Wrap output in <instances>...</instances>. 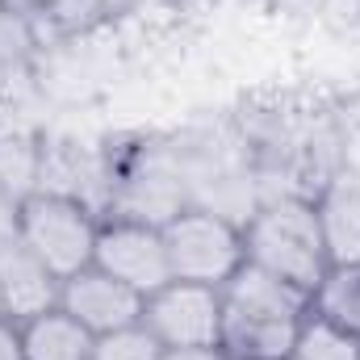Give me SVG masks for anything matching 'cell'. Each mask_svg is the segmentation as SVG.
Segmentation results:
<instances>
[{
  "instance_id": "cell-11",
  "label": "cell",
  "mask_w": 360,
  "mask_h": 360,
  "mask_svg": "<svg viewBox=\"0 0 360 360\" xmlns=\"http://www.w3.org/2000/svg\"><path fill=\"white\" fill-rule=\"evenodd\" d=\"M310 201H314L319 235L327 248V264L331 269L360 264V188L335 172L310 193Z\"/></svg>"
},
{
  "instance_id": "cell-6",
  "label": "cell",
  "mask_w": 360,
  "mask_h": 360,
  "mask_svg": "<svg viewBox=\"0 0 360 360\" xmlns=\"http://www.w3.org/2000/svg\"><path fill=\"white\" fill-rule=\"evenodd\" d=\"M143 327L160 348H214L222 344V289L168 281L143 302Z\"/></svg>"
},
{
  "instance_id": "cell-3",
  "label": "cell",
  "mask_w": 360,
  "mask_h": 360,
  "mask_svg": "<svg viewBox=\"0 0 360 360\" xmlns=\"http://www.w3.org/2000/svg\"><path fill=\"white\" fill-rule=\"evenodd\" d=\"M160 231H164L172 281H197V285L222 289L248 264L243 222L226 218V214H218L210 205H184Z\"/></svg>"
},
{
  "instance_id": "cell-20",
  "label": "cell",
  "mask_w": 360,
  "mask_h": 360,
  "mask_svg": "<svg viewBox=\"0 0 360 360\" xmlns=\"http://www.w3.org/2000/svg\"><path fill=\"white\" fill-rule=\"evenodd\" d=\"M0 360H25V348H21V323L0 314Z\"/></svg>"
},
{
  "instance_id": "cell-12",
  "label": "cell",
  "mask_w": 360,
  "mask_h": 360,
  "mask_svg": "<svg viewBox=\"0 0 360 360\" xmlns=\"http://www.w3.org/2000/svg\"><path fill=\"white\" fill-rule=\"evenodd\" d=\"M92 344H96V335L84 323H76L63 306L21 323L25 360H92Z\"/></svg>"
},
{
  "instance_id": "cell-19",
  "label": "cell",
  "mask_w": 360,
  "mask_h": 360,
  "mask_svg": "<svg viewBox=\"0 0 360 360\" xmlns=\"http://www.w3.org/2000/svg\"><path fill=\"white\" fill-rule=\"evenodd\" d=\"M17 222H21V197H13V193L0 184V243L17 239Z\"/></svg>"
},
{
  "instance_id": "cell-5",
  "label": "cell",
  "mask_w": 360,
  "mask_h": 360,
  "mask_svg": "<svg viewBox=\"0 0 360 360\" xmlns=\"http://www.w3.org/2000/svg\"><path fill=\"white\" fill-rule=\"evenodd\" d=\"M96 226H101V218L89 205H80L72 197H55V193H34L21 201L17 239L59 281H68L72 272L92 264Z\"/></svg>"
},
{
  "instance_id": "cell-25",
  "label": "cell",
  "mask_w": 360,
  "mask_h": 360,
  "mask_svg": "<svg viewBox=\"0 0 360 360\" xmlns=\"http://www.w3.org/2000/svg\"><path fill=\"white\" fill-rule=\"evenodd\" d=\"M0 314H4V297H0Z\"/></svg>"
},
{
  "instance_id": "cell-17",
  "label": "cell",
  "mask_w": 360,
  "mask_h": 360,
  "mask_svg": "<svg viewBox=\"0 0 360 360\" xmlns=\"http://www.w3.org/2000/svg\"><path fill=\"white\" fill-rule=\"evenodd\" d=\"M160 356H164V348L143 323L96 335V344H92V360H160Z\"/></svg>"
},
{
  "instance_id": "cell-22",
  "label": "cell",
  "mask_w": 360,
  "mask_h": 360,
  "mask_svg": "<svg viewBox=\"0 0 360 360\" xmlns=\"http://www.w3.org/2000/svg\"><path fill=\"white\" fill-rule=\"evenodd\" d=\"M4 8H13V13H21V17H30V21H38L55 0H0Z\"/></svg>"
},
{
  "instance_id": "cell-14",
  "label": "cell",
  "mask_w": 360,
  "mask_h": 360,
  "mask_svg": "<svg viewBox=\"0 0 360 360\" xmlns=\"http://www.w3.org/2000/svg\"><path fill=\"white\" fill-rule=\"evenodd\" d=\"M310 310L360 340V264L327 269V276L310 293Z\"/></svg>"
},
{
  "instance_id": "cell-10",
  "label": "cell",
  "mask_w": 360,
  "mask_h": 360,
  "mask_svg": "<svg viewBox=\"0 0 360 360\" xmlns=\"http://www.w3.org/2000/svg\"><path fill=\"white\" fill-rule=\"evenodd\" d=\"M59 289L63 281L46 269L21 239L0 243V297H4V314L25 323L34 314H46L59 306Z\"/></svg>"
},
{
  "instance_id": "cell-1",
  "label": "cell",
  "mask_w": 360,
  "mask_h": 360,
  "mask_svg": "<svg viewBox=\"0 0 360 360\" xmlns=\"http://www.w3.org/2000/svg\"><path fill=\"white\" fill-rule=\"evenodd\" d=\"M306 314L310 293L256 264H243L222 285V348L235 360H289Z\"/></svg>"
},
{
  "instance_id": "cell-21",
  "label": "cell",
  "mask_w": 360,
  "mask_h": 360,
  "mask_svg": "<svg viewBox=\"0 0 360 360\" xmlns=\"http://www.w3.org/2000/svg\"><path fill=\"white\" fill-rule=\"evenodd\" d=\"M160 360H235V356L222 344H214V348H164Z\"/></svg>"
},
{
  "instance_id": "cell-4",
  "label": "cell",
  "mask_w": 360,
  "mask_h": 360,
  "mask_svg": "<svg viewBox=\"0 0 360 360\" xmlns=\"http://www.w3.org/2000/svg\"><path fill=\"white\" fill-rule=\"evenodd\" d=\"M109 168H113V197L105 218H139L164 226L172 214L188 205L176 147L143 143L126 155H109Z\"/></svg>"
},
{
  "instance_id": "cell-18",
  "label": "cell",
  "mask_w": 360,
  "mask_h": 360,
  "mask_svg": "<svg viewBox=\"0 0 360 360\" xmlns=\"http://www.w3.org/2000/svg\"><path fill=\"white\" fill-rule=\"evenodd\" d=\"M335 172L348 176L360 188V126L344 130V139H340V168H335Z\"/></svg>"
},
{
  "instance_id": "cell-8",
  "label": "cell",
  "mask_w": 360,
  "mask_h": 360,
  "mask_svg": "<svg viewBox=\"0 0 360 360\" xmlns=\"http://www.w3.org/2000/svg\"><path fill=\"white\" fill-rule=\"evenodd\" d=\"M38 193H55V197H72L80 205H89L96 218L109 214V197H113V168L109 155L84 147L76 139L63 134H42V176Z\"/></svg>"
},
{
  "instance_id": "cell-24",
  "label": "cell",
  "mask_w": 360,
  "mask_h": 360,
  "mask_svg": "<svg viewBox=\"0 0 360 360\" xmlns=\"http://www.w3.org/2000/svg\"><path fill=\"white\" fill-rule=\"evenodd\" d=\"M130 4H134V0H105V8H109V17H113V13H122V8H130Z\"/></svg>"
},
{
  "instance_id": "cell-23",
  "label": "cell",
  "mask_w": 360,
  "mask_h": 360,
  "mask_svg": "<svg viewBox=\"0 0 360 360\" xmlns=\"http://www.w3.org/2000/svg\"><path fill=\"white\" fill-rule=\"evenodd\" d=\"M13 76H17V72L0 68V117H4V105H8V92H13Z\"/></svg>"
},
{
  "instance_id": "cell-2",
  "label": "cell",
  "mask_w": 360,
  "mask_h": 360,
  "mask_svg": "<svg viewBox=\"0 0 360 360\" xmlns=\"http://www.w3.org/2000/svg\"><path fill=\"white\" fill-rule=\"evenodd\" d=\"M243 248L248 264L297 285L302 293H314L331 269L310 193H264L243 218Z\"/></svg>"
},
{
  "instance_id": "cell-13",
  "label": "cell",
  "mask_w": 360,
  "mask_h": 360,
  "mask_svg": "<svg viewBox=\"0 0 360 360\" xmlns=\"http://www.w3.org/2000/svg\"><path fill=\"white\" fill-rule=\"evenodd\" d=\"M42 176V134L25 122L0 117V184L13 197H34Z\"/></svg>"
},
{
  "instance_id": "cell-15",
  "label": "cell",
  "mask_w": 360,
  "mask_h": 360,
  "mask_svg": "<svg viewBox=\"0 0 360 360\" xmlns=\"http://www.w3.org/2000/svg\"><path fill=\"white\" fill-rule=\"evenodd\" d=\"M289 360H360V340L310 310L293 335Z\"/></svg>"
},
{
  "instance_id": "cell-9",
  "label": "cell",
  "mask_w": 360,
  "mask_h": 360,
  "mask_svg": "<svg viewBox=\"0 0 360 360\" xmlns=\"http://www.w3.org/2000/svg\"><path fill=\"white\" fill-rule=\"evenodd\" d=\"M143 293H134L130 285H122L117 276L101 272L96 264L72 272L59 289V306L84 323L92 335H109V331H122V327H134L143 323Z\"/></svg>"
},
{
  "instance_id": "cell-7",
  "label": "cell",
  "mask_w": 360,
  "mask_h": 360,
  "mask_svg": "<svg viewBox=\"0 0 360 360\" xmlns=\"http://www.w3.org/2000/svg\"><path fill=\"white\" fill-rule=\"evenodd\" d=\"M92 264L117 276L122 285H130L143 297H151L155 289H164L172 281L164 231L155 222H139V218H101Z\"/></svg>"
},
{
  "instance_id": "cell-16",
  "label": "cell",
  "mask_w": 360,
  "mask_h": 360,
  "mask_svg": "<svg viewBox=\"0 0 360 360\" xmlns=\"http://www.w3.org/2000/svg\"><path fill=\"white\" fill-rule=\"evenodd\" d=\"M38 46H42V38H38L34 21L0 4V68H8V72L21 76V72L34 63Z\"/></svg>"
}]
</instances>
